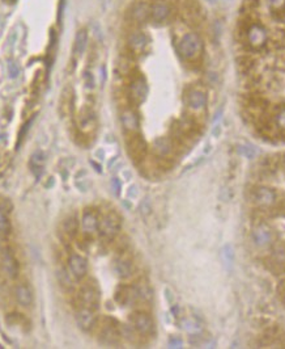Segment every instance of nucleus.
Masks as SVG:
<instances>
[{
  "label": "nucleus",
  "instance_id": "nucleus-9",
  "mask_svg": "<svg viewBox=\"0 0 285 349\" xmlns=\"http://www.w3.org/2000/svg\"><path fill=\"white\" fill-rule=\"evenodd\" d=\"M147 95H148V85L144 78H136L135 80H132L131 85H130V89H128V96L131 99V101L136 105L144 103L147 99Z\"/></svg>",
  "mask_w": 285,
  "mask_h": 349
},
{
  "label": "nucleus",
  "instance_id": "nucleus-26",
  "mask_svg": "<svg viewBox=\"0 0 285 349\" xmlns=\"http://www.w3.org/2000/svg\"><path fill=\"white\" fill-rule=\"evenodd\" d=\"M272 126L285 133V106L275 109V113L272 116Z\"/></svg>",
  "mask_w": 285,
  "mask_h": 349
},
{
  "label": "nucleus",
  "instance_id": "nucleus-8",
  "mask_svg": "<svg viewBox=\"0 0 285 349\" xmlns=\"http://www.w3.org/2000/svg\"><path fill=\"white\" fill-rule=\"evenodd\" d=\"M68 273L75 280H83L88 273V261L77 253H72L67 261Z\"/></svg>",
  "mask_w": 285,
  "mask_h": 349
},
{
  "label": "nucleus",
  "instance_id": "nucleus-29",
  "mask_svg": "<svg viewBox=\"0 0 285 349\" xmlns=\"http://www.w3.org/2000/svg\"><path fill=\"white\" fill-rule=\"evenodd\" d=\"M11 221H9L7 210L3 208H0V234L8 235L11 232Z\"/></svg>",
  "mask_w": 285,
  "mask_h": 349
},
{
  "label": "nucleus",
  "instance_id": "nucleus-7",
  "mask_svg": "<svg viewBox=\"0 0 285 349\" xmlns=\"http://www.w3.org/2000/svg\"><path fill=\"white\" fill-rule=\"evenodd\" d=\"M75 319L76 323H77V326H79V328L85 332L93 329L94 327L97 326L96 311L90 310V308L82 307V306H80V307L76 310Z\"/></svg>",
  "mask_w": 285,
  "mask_h": 349
},
{
  "label": "nucleus",
  "instance_id": "nucleus-28",
  "mask_svg": "<svg viewBox=\"0 0 285 349\" xmlns=\"http://www.w3.org/2000/svg\"><path fill=\"white\" fill-rule=\"evenodd\" d=\"M182 326H184V328L191 335H198L201 332L200 323L195 319H191V318H186V319L182 320Z\"/></svg>",
  "mask_w": 285,
  "mask_h": 349
},
{
  "label": "nucleus",
  "instance_id": "nucleus-25",
  "mask_svg": "<svg viewBox=\"0 0 285 349\" xmlns=\"http://www.w3.org/2000/svg\"><path fill=\"white\" fill-rule=\"evenodd\" d=\"M88 42V33L85 29H80L79 32L76 33L75 37V46H73V51H75V56H82L84 53L85 47H87Z\"/></svg>",
  "mask_w": 285,
  "mask_h": 349
},
{
  "label": "nucleus",
  "instance_id": "nucleus-36",
  "mask_svg": "<svg viewBox=\"0 0 285 349\" xmlns=\"http://www.w3.org/2000/svg\"><path fill=\"white\" fill-rule=\"evenodd\" d=\"M221 113H222V109H218V112H217V113H216L215 118H213V121H215V122L218 120V118L221 117Z\"/></svg>",
  "mask_w": 285,
  "mask_h": 349
},
{
  "label": "nucleus",
  "instance_id": "nucleus-19",
  "mask_svg": "<svg viewBox=\"0 0 285 349\" xmlns=\"http://www.w3.org/2000/svg\"><path fill=\"white\" fill-rule=\"evenodd\" d=\"M127 44L132 51L139 53V51H142V50L146 49L147 44H148V39H147V35L144 33L132 32L131 34L128 35Z\"/></svg>",
  "mask_w": 285,
  "mask_h": 349
},
{
  "label": "nucleus",
  "instance_id": "nucleus-34",
  "mask_svg": "<svg viewBox=\"0 0 285 349\" xmlns=\"http://www.w3.org/2000/svg\"><path fill=\"white\" fill-rule=\"evenodd\" d=\"M113 188H114V192H115V194L118 196L120 192V184H119V181H118V179L113 180Z\"/></svg>",
  "mask_w": 285,
  "mask_h": 349
},
{
  "label": "nucleus",
  "instance_id": "nucleus-22",
  "mask_svg": "<svg viewBox=\"0 0 285 349\" xmlns=\"http://www.w3.org/2000/svg\"><path fill=\"white\" fill-rule=\"evenodd\" d=\"M153 150L154 153L157 154L160 158H166L169 156L173 151V144L170 142L169 138H165V137H161V138L156 139L153 143Z\"/></svg>",
  "mask_w": 285,
  "mask_h": 349
},
{
  "label": "nucleus",
  "instance_id": "nucleus-18",
  "mask_svg": "<svg viewBox=\"0 0 285 349\" xmlns=\"http://www.w3.org/2000/svg\"><path fill=\"white\" fill-rule=\"evenodd\" d=\"M276 199V194L270 188H258L254 192V201L260 206H271Z\"/></svg>",
  "mask_w": 285,
  "mask_h": 349
},
{
  "label": "nucleus",
  "instance_id": "nucleus-17",
  "mask_svg": "<svg viewBox=\"0 0 285 349\" xmlns=\"http://www.w3.org/2000/svg\"><path fill=\"white\" fill-rule=\"evenodd\" d=\"M120 121H122V125L127 132L130 133H135L139 130V116L135 113L132 109H126V111L122 112L120 115Z\"/></svg>",
  "mask_w": 285,
  "mask_h": 349
},
{
  "label": "nucleus",
  "instance_id": "nucleus-32",
  "mask_svg": "<svg viewBox=\"0 0 285 349\" xmlns=\"http://www.w3.org/2000/svg\"><path fill=\"white\" fill-rule=\"evenodd\" d=\"M84 80H85V85H87L88 88H93V87H94V79H93V75H92V74H90V72H85Z\"/></svg>",
  "mask_w": 285,
  "mask_h": 349
},
{
  "label": "nucleus",
  "instance_id": "nucleus-35",
  "mask_svg": "<svg viewBox=\"0 0 285 349\" xmlns=\"http://www.w3.org/2000/svg\"><path fill=\"white\" fill-rule=\"evenodd\" d=\"M9 68H11V75H12V77H16V75H17V72H18L17 67H16V66L13 65V63H11V65H9Z\"/></svg>",
  "mask_w": 285,
  "mask_h": 349
},
{
  "label": "nucleus",
  "instance_id": "nucleus-12",
  "mask_svg": "<svg viewBox=\"0 0 285 349\" xmlns=\"http://www.w3.org/2000/svg\"><path fill=\"white\" fill-rule=\"evenodd\" d=\"M98 223L99 218L97 213L92 209H87L84 211L82 218V229L85 234H93V232L98 231Z\"/></svg>",
  "mask_w": 285,
  "mask_h": 349
},
{
  "label": "nucleus",
  "instance_id": "nucleus-3",
  "mask_svg": "<svg viewBox=\"0 0 285 349\" xmlns=\"http://www.w3.org/2000/svg\"><path fill=\"white\" fill-rule=\"evenodd\" d=\"M120 226H122V222H120L119 215L110 211V213H106L104 217L99 219L98 223V232L102 238L106 239V241H111L119 234Z\"/></svg>",
  "mask_w": 285,
  "mask_h": 349
},
{
  "label": "nucleus",
  "instance_id": "nucleus-15",
  "mask_svg": "<svg viewBox=\"0 0 285 349\" xmlns=\"http://www.w3.org/2000/svg\"><path fill=\"white\" fill-rule=\"evenodd\" d=\"M187 105L192 111H200L207 105V95L201 89H191L187 95Z\"/></svg>",
  "mask_w": 285,
  "mask_h": 349
},
{
  "label": "nucleus",
  "instance_id": "nucleus-16",
  "mask_svg": "<svg viewBox=\"0 0 285 349\" xmlns=\"http://www.w3.org/2000/svg\"><path fill=\"white\" fill-rule=\"evenodd\" d=\"M134 302H149L152 299V290L149 285L144 281H139L132 285Z\"/></svg>",
  "mask_w": 285,
  "mask_h": 349
},
{
  "label": "nucleus",
  "instance_id": "nucleus-1",
  "mask_svg": "<svg viewBox=\"0 0 285 349\" xmlns=\"http://www.w3.org/2000/svg\"><path fill=\"white\" fill-rule=\"evenodd\" d=\"M203 50V41L200 35L195 32H189L182 35V39L178 42V51L185 59H195L200 56Z\"/></svg>",
  "mask_w": 285,
  "mask_h": 349
},
{
  "label": "nucleus",
  "instance_id": "nucleus-5",
  "mask_svg": "<svg viewBox=\"0 0 285 349\" xmlns=\"http://www.w3.org/2000/svg\"><path fill=\"white\" fill-rule=\"evenodd\" d=\"M0 269L9 280H15L18 276V263L11 248H4L0 252Z\"/></svg>",
  "mask_w": 285,
  "mask_h": 349
},
{
  "label": "nucleus",
  "instance_id": "nucleus-2",
  "mask_svg": "<svg viewBox=\"0 0 285 349\" xmlns=\"http://www.w3.org/2000/svg\"><path fill=\"white\" fill-rule=\"evenodd\" d=\"M99 289L94 281L84 282L77 291V301L82 307L96 311L99 306Z\"/></svg>",
  "mask_w": 285,
  "mask_h": 349
},
{
  "label": "nucleus",
  "instance_id": "nucleus-14",
  "mask_svg": "<svg viewBox=\"0 0 285 349\" xmlns=\"http://www.w3.org/2000/svg\"><path fill=\"white\" fill-rule=\"evenodd\" d=\"M15 298L18 305L24 307H29L33 303V293L27 284L20 282L15 286Z\"/></svg>",
  "mask_w": 285,
  "mask_h": 349
},
{
  "label": "nucleus",
  "instance_id": "nucleus-4",
  "mask_svg": "<svg viewBox=\"0 0 285 349\" xmlns=\"http://www.w3.org/2000/svg\"><path fill=\"white\" fill-rule=\"evenodd\" d=\"M130 323H131L132 328L141 336H152L156 331V326H154L152 317L147 313H142V311H137V313L131 314Z\"/></svg>",
  "mask_w": 285,
  "mask_h": 349
},
{
  "label": "nucleus",
  "instance_id": "nucleus-24",
  "mask_svg": "<svg viewBox=\"0 0 285 349\" xmlns=\"http://www.w3.org/2000/svg\"><path fill=\"white\" fill-rule=\"evenodd\" d=\"M77 230H79V221L75 215L72 217H68L63 221V225H62V231L66 236H68L70 239L75 238L76 234H77Z\"/></svg>",
  "mask_w": 285,
  "mask_h": 349
},
{
  "label": "nucleus",
  "instance_id": "nucleus-20",
  "mask_svg": "<svg viewBox=\"0 0 285 349\" xmlns=\"http://www.w3.org/2000/svg\"><path fill=\"white\" fill-rule=\"evenodd\" d=\"M253 239L256 246L266 247L272 241V234H271L268 227H266L264 225H260V226L255 227V230L253 231Z\"/></svg>",
  "mask_w": 285,
  "mask_h": 349
},
{
  "label": "nucleus",
  "instance_id": "nucleus-27",
  "mask_svg": "<svg viewBox=\"0 0 285 349\" xmlns=\"http://www.w3.org/2000/svg\"><path fill=\"white\" fill-rule=\"evenodd\" d=\"M221 258L225 268L230 269L233 267V261H234V248L230 244H225L221 248Z\"/></svg>",
  "mask_w": 285,
  "mask_h": 349
},
{
  "label": "nucleus",
  "instance_id": "nucleus-30",
  "mask_svg": "<svg viewBox=\"0 0 285 349\" xmlns=\"http://www.w3.org/2000/svg\"><path fill=\"white\" fill-rule=\"evenodd\" d=\"M44 155L41 153H35L34 155L30 159V167H32L33 172H35V170H39L42 172V166H44Z\"/></svg>",
  "mask_w": 285,
  "mask_h": 349
},
{
  "label": "nucleus",
  "instance_id": "nucleus-13",
  "mask_svg": "<svg viewBox=\"0 0 285 349\" xmlns=\"http://www.w3.org/2000/svg\"><path fill=\"white\" fill-rule=\"evenodd\" d=\"M170 16V6L164 0H156L151 6V17L156 23H162Z\"/></svg>",
  "mask_w": 285,
  "mask_h": 349
},
{
  "label": "nucleus",
  "instance_id": "nucleus-23",
  "mask_svg": "<svg viewBox=\"0 0 285 349\" xmlns=\"http://www.w3.org/2000/svg\"><path fill=\"white\" fill-rule=\"evenodd\" d=\"M115 301L119 303L120 306H126L128 303H134V294H132L131 286H119L116 289L115 293Z\"/></svg>",
  "mask_w": 285,
  "mask_h": 349
},
{
  "label": "nucleus",
  "instance_id": "nucleus-37",
  "mask_svg": "<svg viewBox=\"0 0 285 349\" xmlns=\"http://www.w3.org/2000/svg\"><path fill=\"white\" fill-rule=\"evenodd\" d=\"M0 251H2V242H0Z\"/></svg>",
  "mask_w": 285,
  "mask_h": 349
},
{
  "label": "nucleus",
  "instance_id": "nucleus-6",
  "mask_svg": "<svg viewBox=\"0 0 285 349\" xmlns=\"http://www.w3.org/2000/svg\"><path fill=\"white\" fill-rule=\"evenodd\" d=\"M119 336L120 332L118 326H116L115 320L106 318L101 327V331H99V340H101V343L106 344V345H116L119 343Z\"/></svg>",
  "mask_w": 285,
  "mask_h": 349
},
{
  "label": "nucleus",
  "instance_id": "nucleus-21",
  "mask_svg": "<svg viewBox=\"0 0 285 349\" xmlns=\"http://www.w3.org/2000/svg\"><path fill=\"white\" fill-rule=\"evenodd\" d=\"M131 15L136 23H146L151 17V7L146 2H140V3L135 4L131 11Z\"/></svg>",
  "mask_w": 285,
  "mask_h": 349
},
{
  "label": "nucleus",
  "instance_id": "nucleus-10",
  "mask_svg": "<svg viewBox=\"0 0 285 349\" xmlns=\"http://www.w3.org/2000/svg\"><path fill=\"white\" fill-rule=\"evenodd\" d=\"M127 151L132 160L140 161L147 155V143L140 135H132L127 141Z\"/></svg>",
  "mask_w": 285,
  "mask_h": 349
},
{
  "label": "nucleus",
  "instance_id": "nucleus-31",
  "mask_svg": "<svg viewBox=\"0 0 285 349\" xmlns=\"http://www.w3.org/2000/svg\"><path fill=\"white\" fill-rule=\"evenodd\" d=\"M238 153L241 154V155H243L245 158L253 159L254 156H255V149H253V147L249 146V144H241V146L238 147Z\"/></svg>",
  "mask_w": 285,
  "mask_h": 349
},
{
  "label": "nucleus",
  "instance_id": "nucleus-11",
  "mask_svg": "<svg viewBox=\"0 0 285 349\" xmlns=\"http://www.w3.org/2000/svg\"><path fill=\"white\" fill-rule=\"evenodd\" d=\"M113 269H114V272H115L116 276L122 280L130 279V277H131L135 272L134 263H132V261L127 258L116 259V260L114 261Z\"/></svg>",
  "mask_w": 285,
  "mask_h": 349
},
{
  "label": "nucleus",
  "instance_id": "nucleus-33",
  "mask_svg": "<svg viewBox=\"0 0 285 349\" xmlns=\"http://www.w3.org/2000/svg\"><path fill=\"white\" fill-rule=\"evenodd\" d=\"M170 348H180L182 346V340L179 338H172L169 340Z\"/></svg>",
  "mask_w": 285,
  "mask_h": 349
}]
</instances>
